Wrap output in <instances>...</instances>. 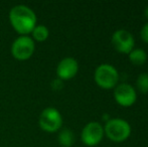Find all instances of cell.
Segmentation results:
<instances>
[{"instance_id": "cell-1", "label": "cell", "mask_w": 148, "mask_h": 147, "mask_svg": "<svg viewBox=\"0 0 148 147\" xmlns=\"http://www.w3.org/2000/svg\"><path fill=\"white\" fill-rule=\"evenodd\" d=\"M9 21L14 30L20 36H27L36 25V15L30 7L19 4L10 9Z\"/></svg>"}, {"instance_id": "cell-2", "label": "cell", "mask_w": 148, "mask_h": 147, "mask_svg": "<svg viewBox=\"0 0 148 147\" xmlns=\"http://www.w3.org/2000/svg\"><path fill=\"white\" fill-rule=\"evenodd\" d=\"M104 134L114 142H122L128 139L131 134L130 124L121 118H113L106 122Z\"/></svg>"}, {"instance_id": "cell-3", "label": "cell", "mask_w": 148, "mask_h": 147, "mask_svg": "<svg viewBox=\"0 0 148 147\" xmlns=\"http://www.w3.org/2000/svg\"><path fill=\"white\" fill-rule=\"evenodd\" d=\"M96 84L102 89H113L118 85L119 73L115 67L109 64H102L94 73Z\"/></svg>"}, {"instance_id": "cell-4", "label": "cell", "mask_w": 148, "mask_h": 147, "mask_svg": "<svg viewBox=\"0 0 148 147\" xmlns=\"http://www.w3.org/2000/svg\"><path fill=\"white\" fill-rule=\"evenodd\" d=\"M38 125L41 130L49 133L57 132L62 128V117L58 109L49 107L40 113L38 119Z\"/></svg>"}, {"instance_id": "cell-5", "label": "cell", "mask_w": 148, "mask_h": 147, "mask_svg": "<svg viewBox=\"0 0 148 147\" xmlns=\"http://www.w3.org/2000/svg\"><path fill=\"white\" fill-rule=\"evenodd\" d=\"M35 49V43L28 36H20L14 39L11 45V53L18 61H26L32 57Z\"/></svg>"}, {"instance_id": "cell-6", "label": "cell", "mask_w": 148, "mask_h": 147, "mask_svg": "<svg viewBox=\"0 0 148 147\" xmlns=\"http://www.w3.org/2000/svg\"><path fill=\"white\" fill-rule=\"evenodd\" d=\"M104 127L99 122H90L82 130L81 139L87 146H96L104 137Z\"/></svg>"}, {"instance_id": "cell-7", "label": "cell", "mask_w": 148, "mask_h": 147, "mask_svg": "<svg viewBox=\"0 0 148 147\" xmlns=\"http://www.w3.org/2000/svg\"><path fill=\"white\" fill-rule=\"evenodd\" d=\"M114 98L120 106L130 107L136 102L137 94L131 85L121 83L114 88Z\"/></svg>"}, {"instance_id": "cell-8", "label": "cell", "mask_w": 148, "mask_h": 147, "mask_svg": "<svg viewBox=\"0 0 148 147\" xmlns=\"http://www.w3.org/2000/svg\"><path fill=\"white\" fill-rule=\"evenodd\" d=\"M112 44L121 53H129L134 49V37L126 29H118L112 34Z\"/></svg>"}, {"instance_id": "cell-9", "label": "cell", "mask_w": 148, "mask_h": 147, "mask_svg": "<svg viewBox=\"0 0 148 147\" xmlns=\"http://www.w3.org/2000/svg\"><path fill=\"white\" fill-rule=\"evenodd\" d=\"M79 72V64L74 57H64L59 63L57 67L58 78L62 81L73 79Z\"/></svg>"}, {"instance_id": "cell-10", "label": "cell", "mask_w": 148, "mask_h": 147, "mask_svg": "<svg viewBox=\"0 0 148 147\" xmlns=\"http://www.w3.org/2000/svg\"><path fill=\"white\" fill-rule=\"evenodd\" d=\"M58 140L62 147H71L75 142V134L69 128H64L59 132Z\"/></svg>"}, {"instance_id": "cell-11", "label": "cell", "mask_w": 148, "mask_h": 147, "mask_svg": "<svg viewBox=\"0 0 148 147\" xmlns=\"http://www.w3.org/2000/svg\"><path fill=\"white\" fill-rule=\"evenodd\" d=\"M129 55V61L135 66H142L147 61V53L141 49H133Z\"/></svg>"}, {"instance_id": "cell-12", "label": "cell", "mask_w": 148, "mask_h": 147, "mask_svg": "<svg viewBox=\"0 0 148 147\" xmlns=\"http://www.w3.org/2000/svg\"><path fill=\"white\" fill-rule=\"evenodd\" d=\"M31 34H32V37L35 41L42 42V41L47 39V37L49 36V30L43 24H38V25L36 24L33 30L31 31Z\"/></svg>"}, {"instance_id": "cell-13", "label": "cell", "mask_w": 148, "mask_h": 147, "mask_svg": "<svg viewBox=\"0 0 148 147\" xmlns=\"http://www.w3.org/2000/svg\"><path fill=\"white\" fill-rule=\"evenodd\" d=\"M136 88L142 94L148 93V74L142 73L137 77L136 80Z\"/></svg>"}, {"instance_id": "cell-14", "label": "cell", "mask_w": 148, "mask_h": 147, "mask_svg": "<svg viewBox=\"0 0 148 147\" xmlns=\"http://www.w3.org/2000/svg\"><path fill=\"white\" fill-rule=\"evenodd\" d=\"M51 88H53V90L55 91H60L62 89V87H64V81H62L60 79H55V80H53V82H51Z\"/></svg>"}, {"instance_id": "cell-15", "label": "cell", "mask_w": 148, "mask_h": 147, "mask_svg": "<svg viewBox=\"0 0 148 147\" xmlns=\"http://www.w3.org/2000/svg\"><path fill=\"white\" fill-rule=\"evenodd\" d=\"M140 37L142 38V40L144 42L148 43V22L145 23L144 25L142 26L140 30Z\"/></svg>"}, {"instance_id": "cell-16", "label": "cell", "mask_w": 148, "mask_h": 147, "mask_svg": "<svg viewBox=\"0 0 148 147\" xmlns=\"http://www.w3.org/2000/svg\"><path fill=\"white\" fill-rule=\"evenodd\" d=\"M144 15H145V17L148 19V5L146 6V8H145V10H144Z\"/></svg>"}]
</instances>
